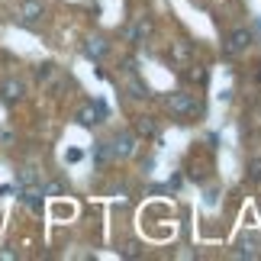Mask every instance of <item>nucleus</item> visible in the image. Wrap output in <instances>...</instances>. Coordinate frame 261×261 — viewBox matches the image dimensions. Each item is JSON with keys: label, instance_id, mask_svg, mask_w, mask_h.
Wrapping results in <instances>:
<instances>
[{"label": "nucleus", "instance_id": "1", "mask_svg": "<svg viewBox=\"0 0 261 261\" xmlns=\"http://www.w3.org/2000/svg\"><path fill=\"white\" fill-rule=\"evenodd\" d=\"M165 107L171 110L174 116H180V119H184V116H194V113H200V110H203V107L197 103V97L187 94V90H174V94L165 100Z\"/></svg>", "mask_w": 261, "mask_h": 261}, {"label": "nucleus", "instance_id": "2", "mask_svg": "<svg viewBox=\"0 0 261 261\" xmlns=\"http://www.w3.org/2000/svg\"><path fill=\"white\" fill-rule=\"evenodd\" d=\"M152 33H155V23L148 16H136L133 23H129V29H126V39L133 45H145L148 39H152Z\"/></svg>", "mask_w": 261, "mask_h": 261}, {"label": "nucleus", "instance_id": "3", "mask_svg": "<svg viewBox=\"0 0 261 261\" xmlns=\"http://www.w3.org/2000/svg\"><path fill=\"white\" fill-rule=\"evenodd\" d=\"M103 119H107V107L100 103V100H90V103H84L81 110H77V123L87 126V129L90 126H100Z\"/></svg>", "mask_w": 261, "mask_h": 261}, {"label": "nucleus", "instance_id": "4", "mask_svg": "<svg viewBox=\"0 0 261 261\" xmlns=\"http://www.w3.org/2000/svg\"><path fill=\"white\" fill-rule=\"evenodd\" d=\"M136 142H139L136 133H116L113 142H110V152H113V158H133L136 155Z\"/></svg>", "mask_w": 261, "mask_h": 261}, {"label": "nucleus", "instance_id": "5", "mask_svg": "<svg viewBox=\"0 0 261 261\" xmlns=\"http://www.w3.org/2000/svg\"><path fill=\"white\" fill-rule=\"evenodd\" d=\"M248 45H252V33H248V29H236V33L226 39L223 55H226V58H236V55L248 52Z\"/></svg>", "mask_w": 261, "mask_h": 261}, {"label": "nucleus", "instance_id": "6", "mask_svg": "<svg viewBox=\"0 0 261 261\" xmlns=\"http://www.w3.org/2000/svg\"><path fill=\"white\" fill-rule=\"evenodd\" d=\"M42 187H36V184H23L19 187V200H23V203L33 210V213H42Z\"/></svg>", "mask_w": 261, "mask_h": 261}, {"label": "nucleus", "instance_id": "7", "mask_svg": "<svg viewBox=\"0 0 261 261\" xmlns=\"http://www.w3.org/2000/svg\"><path fill=\"white\" fill-rule=\"evenodd\" d=\"M42 16H45V7L39 4V0H23V4H19V19H23V23H39Z\"/></svg>", "mask_w": 261, "mask_h": 261}, {"label": "nucleus", "instance_id": "8", "mask_svg": "<svg viewBox=\"0 0 261 261\" xmlns=\"http://www.w3.org/2000/svg\"><path fill=\"white\" fill-rule=\"evenodd\" d=\"M23 94H26V84L16 81V77H10V81L0 84V97H4L7 103H16V100H23Z\"/></svg>", "mask_w": 261, "mask_h": 261}, {"label": "nucleus", "instance_id": "9", "mask_svg": "<svg viewBox=\"0 0 261 261\" xmlns=\"http://www.w3.org/2000/svg\"><path fill=\"white\" fill-rule=\"evenodd\" d=\"M107 52H110V42H107V39H100V36H90L87 42H84V55L94 58V62H100Z\"/></svg>", "mask_w": 261, "mask_h": 261}, {"label": "nucleus", "instance_id": "10", "mask_svg": "<svg viewBox=\"0 0 261 261\" xmlns=\"http://www.w3.org/2000/svg\"><path fill=\"white\" fill-rule=\"evenodd\" d=\"M136 136L155 139V136H158V123H155L152 116H136Z\"/></svg>", "mask_w": 261, "mask_h": 261}, {"label": "nucleus", "instance_id": "11", "mask_svg": "<svg viewBox=\"0 0 261 261\" xmlns=\"http://www.w3.org/2000/svg\"><path fill=\"white\" fill-rule=\"evenodd\" d=\"M232 255H236V258H258V242L248 236V239H242V242H239V248H236Z\"/></svg>", "mask_w": 261, "mask_h": 261}, {"label": "nucleus", "instance_id": "12", "mask_svg": "<svg viewBox=\"0 0 261 261\" xmlns=\"http://www.w3.org/2000/svg\"><path fill=\"white\" fill-rule=\"evenodd\" d=\"M184 77H187V81H194V84H206L210 71H206V68H200V65H190L187 71H184Z\"/></svg>", "mask_w": 261, "mask_h": 261}, {"label": "nucleus", "instance_id": "13", "mask_svg": "<svg viewBox=\"0 0 261 261\" xmlns=\"http://www.w3.org/2000/svg\"><path fill=\"white\" fill-rule=\"evenodd\" d=\"M126 87H129V97H136V100H145V97H148V87L139 81V77H129Z\"/></svg>", "mask_w": 261, "mask_h": 261}, {"label": "nucleus", "instance_id": "14", "mask_svg": "<svg viewBox=\"0 0 261 261\" xmlns=\"http://www.w3.org/2000/svg\"><path fill=\"white\" fill-rule=\"evenodd\" d=\"M110 158H113V152H110V142H97V148H94V162L103 168Z\"/></svg>", "mask_w": 261, "mask_h": 261}, {"label": "nucleus", "instance_id": "15", "mask_svg": "<svg viewBox=\"0 0 261 261\" xmlns=\"http://www.w3.org/2000/svg\"><path fill=\"white\" fill-rule=\"evenodd\" d=\"M248 180H255V184H261V155L248 162Z\"/></svg>", "mask_w": 261, "mask_h": 261}, {"label": "nucleus", "instance_id": "16", "mask_svg": "<svg viewBox=\"0 0 261 261\" xmlns=\"http://www.w3.org/2000/svg\"><path fill=\"white\" fill-rule=\"evenodd\" d=\"M171 55L177 58V62H187V58H190V45L187 42H174V52Z\"/></svg>", "mask_w": 261, "mask_h": 261}, {"label": "nucleus", "instance_id": "17", "mask_svg": "<svg viewBox=\"0 0 261 261\" xmlns=\"http://www.w3.org/2000/svg\"><path fill=\"white\" fill-rule=\"evenodd\" d=\"M23 184H36V171L33 168H23V171H19V187Z\"/></svg>", "mask_w": 261, "mask_h": 261}, {"label": "nucleus", "instance_id": "18", "mask_svg": "<svg viewBox=\"0 0 261 261\" xmlns=\"http://www.w3.org/2000/svg\"><path fill=\"white\" fill-rule=\"evenodd\" d=\"M81 158H84V152H81V148H71V152H65V162H68V165H77Z\"/></svg>", "mask_w": 261, "mask_h": 261}, {"label": "nucleus", "instance_id": "19", "mask_svg": "<svg viewBox=\"0 0 261 261\" xmlns=\"http://www.w3.org/2000/svg\"><path fill=\"white\" fill-rule=\"evenodd\" d=\"M123 255H126V258H139V245H136V242H129V245L123 248Z\"/></svg>", "mask_w": 261, "mask_h": 261}, {"label": "nucleus", "instance_id": "20", "mask_svg": "<svg viewBox=\"0 0 261 261\" xmlns=\"http://www.w3.org/2000/svg\"><path fill=\"white\" fill-rule=\"evenodd\" d=\"M48 74H52V65H42V68H39V81H45Z\"/></svg>", "mask_w": 261, "mask_h": 261}, {"label": "nucleus", "instance_id": "21", "mask_svg": "<svg viewBox=\"0 0 261 261\" xmlns=\"http://www.w3.org/2000/svg\"><path fill=\"white\" fill-rule=\"evenodd\" d=\"M42 194H62V184H45Z\"/></svg>", "mask_w": 261, "mask_h": 261}]
</instances>
